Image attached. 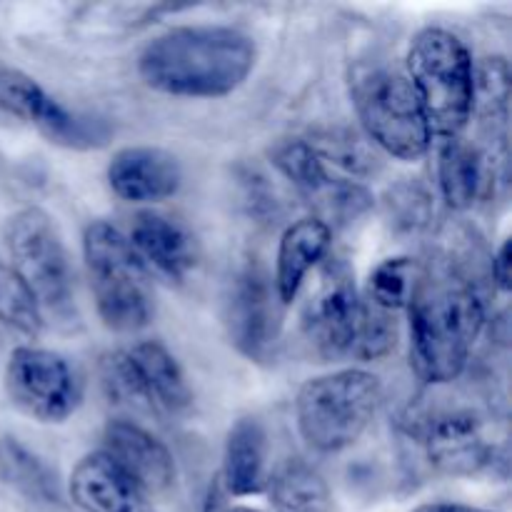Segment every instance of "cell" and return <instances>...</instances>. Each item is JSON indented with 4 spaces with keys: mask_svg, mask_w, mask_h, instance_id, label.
Segmentation results:
<instances>
[{
    "mask_svg": "<svg viewBox=\"0 0 512 512\" xmlns=\"http://www.w3.org/2000/svg\"><path fill=\"white\" fill-rule=\"evenodd\" d=\"M83 260L100 320L113 333H138L155 313L153 278L128 235L95 220L85 228Z\"/></svg>",
    "mask_w": 512,
    "mask_h": 512,
    "instance_id": "277c9868",
    "label": "cell"
},
{
    "mask_svg": "<svg viewBox=\"0 0 512 512\" xmlns=\"http://www.w3.org/2000/svg\"><path fill=\"white\" fill-rule=\"evenodd\" d=\"M108 185L125 203H160L180 190L183 168L168 150L153 145H128L108 163Z\"/></svg>",
    "mask_w": 512,
    "mask_h": 512,
    "instance_id": "9a60e30c",
    "label": "cell"
},
{
    "mask_svg": "<svg viewBox=\"0 0 512 512\" xmlns=\"http://www.w3.org/2000/svg\"><path fill=\"white\" fill-rule=\"evenodd\" d=\"M398 345V320L395 313L375 308L368 300H360V315L358 325H355V338L350 355L363 363L370 360H383Z\"/></svg>",
    "mask_w": 512,
    "mask_h": 512,
    "instance_id": "83f0119b",
    "label": "cell"
},
{
    "mask_svg": "<svg viewBox=\"0 0 512 512\" xmlns=\"http://www.w3.org/2000/svg\"><path fill=\"white\" fill-rule=\"evenodd\" d=\"M128 240L148 270L155 268L160 275L178 283H183L198 265V245L188 228L155 210L135 215Z\"/></svg>",
    "mask_w": 512,
    "mask_h": 512,
    "instance_id": "ac0fdd59",
    "label": "cell"
},
{
    "mask_svg": "<svg viewBox=\"0 0 512 512\" xmlns=\"http://www.w3.org/2000/svg\"><path fill=\"white\" fill-rule=\"evenodd\" d=\"M0 478L30 498H53L55 475L15 438L0 440Z\"/></svg>",
    "mask_w": 512,
    "mask_h": 512,
    "instance_id": "484cf974",
    "label": "cell"
},
{
    "mask_svg": "<svg viewBox=\"0 0 512 512\" xmlns=\"http://www.w3.org/2000/svg\"><path fill=\"white\" fill-rule=\"evenodd\" d=\"M270 163L308 200H313L333 178L320 155L313 150V145L303 138L280 140L275 148H270Z\"/></svg>",
    "mask_w": 512,
    "mask_h": 512,
    "instance_id": "cb8c5ba5",
    "label": "cell"
},
{
    "mask_svg": "<svg viewBox=\"0 0 512 512\" xmlns=\"http://www.w3.org/2000/svg\"><path fill=\"white\" fill-rule=\"evenodd\" d=\"M510 240H503L498 250L493 253V260H490V275H493V285L500 290V293H510Z\"/></svg>",
    "mask_w": 512,
    "mask_h": 512,
    "instance_id": "4dcf8cb0",
    "label": "cell"
},
{
    "mask_svg": "<svg viewBox=\"0 0 512 512\" xmlns=\"http://www.w3.org/2000/svg\"><path fill=\"white\" fill-rule=\"evenodd\" d=\"M0 108L35 125L50 143L70 150L103 148L113 135L105 120L65 108L38 80L13 68L0 70Z\"/></svg>",
    "mask_w": 512,
    "mask_h": 512,
    "instance_id": "7c38bea8",
    "label": "cell"
},
{
    "mask_svg": "<svg viewBox=\"0 0 512 512\" xmlns=\"http://www.w3.org/2000/svg\"><path fill=\"white\" fill-rule=\"evenodd\" d=\"M423 445L430 465L455 478H470L495 463V443L473 410H450L430 420Z\"/></svg>",
    "mask_w": 512,
    "mask_h": 512,
    "instance_id": "4fadbf2b",
    "label": "cell"
},
{
    "mask_svg": "<svg viewBox=\"0 0 512 512\" xmlns=\"http://www.w3.org/2000/svg\"><path fill=\"white\" fill-rule=\"evenodd\" d=\"M10 403L35 423H65L83 403V383L68 358L48 348L20 345L5 363Z\"/></svg>",
    "mask_w": 512,
    "mask_h": 512,
    "instance_id": "ba28073f",
    "label": "cell"
},
{
    "mask_svg": "<svg viewBox=\"0 0 512 512\" xmlns=\"http://www.w3.org/2000/svg\"><path fill=\"white\" fill-rule=\"evenodd\" d=\"M360 293L348 260L325 258L305 295L300 325L315 353L325 360L350 355L360 315Z\"/></svg>",
    "mask_w": 512,
    "mask_h": 512,
    "instance_id": "8fae6325",
    "label": "cell"
},
{
    "mask_svg": "<svg viewBox=\"0 0 512 512\" xmlns=\"http://www.w3.org/2000/svg\"><path fill=\"white\" fill-rule=\"evenodd\" d=\"M413 512H495V510L473 508V505H463V503H428V505H420V508Z\"/></svg>",
    "mask_w": 512,
    "mask_h": 512,
    "instance_id": "1f68e13d",
    "label": "cell"
},
{
    "mask_svg": "<svg viewBox=\"0 0 512 512\" xmlns=\"http://www.w3.org/2000/svg\"><path fill=\"white\" fill-rule=\"evenodd\" d=\"M0 323L15 333L38 338L43 330V310L10 265L0 263Z\"/></svg>",
    "mask_w": 512,
    "mask_h": 512,
    "instance_id": "4316f807",
    "label": "cell"
},
{
    "mask_svg": "<svg viewBox=\"0 0 512 512\" xmlns=\"http://www.w3.org/2000/svg\"><path fill=\"white\" fill-rule=\"evenodd\" d=\"M310 203H315V210H318L315 218H320L328 225L330 220L345 225L363 218L365 213H370L375 205V198L363 183H358V180L335 178L333 175V178L328 180V185H325Z\"/></svg>",
    "mask_w": 512,
    "mask_h": 512,
    "instance_id": "f1b7e54d",
    "label": "cell"
},
{
    "mask_svg": "<svg viewBox=\"0 0 512 512\" xmlns=\"http://www.w3.org/2000/svg\"><path fill=\"white\" fill-rule=\"evenodd\" d=\"M405 65L430 138H460L473 120L475 95V63L463 40L445 28L420 30Z\"/></svg>",
    "mask_w": 512,
    "mask_h": 512,
    "instance_id": "3957f363",
    "label": "cell"
},
{
    "mask_svg": "<svg viewBox=\"0 0 512 512\" xmlns=\"http://www.w3.org/2000/svg\"><path fill=\"white\" fill-rule=\"evenodd\" d=\"M5 248L10 268L28 285L43 315H70L75 268L55 220L40 208L18 210L5 223Z\"/></svg>",
    "mask_w": 512,
    "mask_h": 512,
    "instance_id": "52a82bcc",
    "label": "cell"
},
{
    "mask_svg": "<svg viewBox=\"0 0 512 512\" xmlns=\"http://www.w3.org/2000/svg\"><path fill=\"white\" fill-rule=\"evenodd\" d=\"M268 430L258 418H240L225 438L223 483L235 498H250L268 483Z\"/></svg>",
    "mask_w": 512,
    "mask_h": 512,
    "instance_id": "ffe728a7",
    "label": "cell"
},
{
    "mask_svg": "<svg viewBox=\"0 0 512 512\" xmlns=\"http://www.w3.org/2000/svg\"><path fill=\"white\" fill-rule=\"evenodd\" d=\"M473 118L490 140H505L510 118V63L503 55H488L475 63Z\"/></svg>",
    "mask_w": 512,
    "mask_h": 512,
    "instance_id": "7402d4cb",
    "label": "cell"
},
{
    "mask_svg": "<svg viewBox=\"0 0 512 512\" xmlns=\"http://www.w3.org/2000/svg\"><path fill=\"white\" fill-rule=\"evenodd\" d=\"M283 305L273 278L258 260H245L225 293L223 323L233 348L250 363H270L278 353Z\"/></svg>",
    "mask_w": 512,
    "mask_h": 512,
    "instance_id": "30bf717a",
    "label": "cell"
},
{
    "mask_svg": "<svg viewBox=\"0 0 512 512\" xmlns=\"http://www.w3.org/2000/svg\"><path fill=\"white\" fill-rule=\"evenodd\" d=\"M258 48L230 25H180L150 40L138 58L145 85L173 98H225L253 73Z\"/></svg>",
    "mask_w": 512,
    "mask_h": 512,
    "instance_id": "6da1fadb",
    "label": "cell"
},
{
    "mask_svg": "<svg viewBox=\"0 0 512 512\" xmlns=\"http://www.w3.org/2000/svg\"><path fill=\"white\" fill-rule=\"evenodd\" d=\"M348 85L363 135L380 153L405 163L428 153L433 138L408 75L383 63H358Z\"/></svg>",
    "mask_w": 512,
    "mask_h": 512,
    "instance_id": "8992f818",
    "label": "cell"
},
{
    "mask_svg": "<svg viewBox=\"0 0 512 512\" xmlns=\"http://www.w3.org/2000/svg\"><path fill=\"white\" fill-rule=\"evenodd\" d=\"M383 400L378 375L343 368L310 378L295 398V420L308 448L335 455L353 448L375 420Z\"/></svg>",
    "mask_w": 512,
    "mask_h": 512,
    "instance_id": "5b68a950",
    "label": "cell"
},
{
    "mask_svg": "<svg viewBox=\"0 0 512 512\" xmlns=\"http://www.w3.org/2000/svg\"><path fill=\"white\" fill-rule=\"evenodd\" d=\"M223 512H263V510L250 508V505H235V508H228V510H223Z\"/></svg>",
    "mask_w": 512,
    "mask_h": 512,
    "instance_id": "d6a6232c",
    "label": "cell"
},
{
    "mask_svg": "<svg viewBox=\"0 0 512 512\" xmlns=\"http://www.w3.org/2000/svg\"><path fill=\"white\" fill-rule=\"evenodd\" d=\"M68 490L83 512H153L148 495L100 450L78 460Z\"/></svg>",
    "mask_w": 512,
    "mask_h": 512,
    "instance_id": "e0dca14e",
    "label": "cell"
},
{
    "mask_svg": "<svg viewBox=\"0 0 512 512\" xmlns=\"http://www.w3.org/2000/svg\"><path fill=\"white\" fill-rule=\"evenodd\" d=\"M493 163L478 145L460 138L443 140L438 150V185L450 210H470L488 190Z\"/></svg>",
    "mask_w": 512,
    "mask_h": 512,
    "instance_id": "d6986e66",
    "label": "cell"
},
{
    "mask_svg": "<svg viewBox=\"0 0 512 512\" xmlns=\"http://www.w3.org/2000/svg\"><path fill=\"white\" fill-rule=\"evenodd\" d=\"M265 493L275 512H335L330 485L313 465L298 458L285 460L268 473Z\"/></svg>",
    "mask_w": 512,
    "mask_h": 512,
    "instance_id": "44dd1931",
    "label": "cell"
},
{
    "mask_svg": "<svg viewBox=\"0 0 512 512\" xmlns=\"http://www.w3.org/2000/svg\"><path fill=\"white\" fill-rule=\"evenodd\" d=\"M308 143L323 163L335 165L353 178H373L383 170L380 150L365 135L350 128H325L310 135Z\"/></svg>",
    "mask_w": 512,
    "mask_h": 512,
    "instance_id": "603a6c76",
    "label": "cell"
},
{
    "mask_svg": "<svg viewBox=\"0 0 512 512\" xmlns=\"http://www.w3.org/2000/svg\"><path fill=\"white\" fill-rule=\"evenodd\" d=\"M415 285H418L415 260L408 255H395V258H385L383 263L375 265L368 278L365 300L373 303L375 308L398 315L400 310H408Z\"/></svg>",
    "mask_w": 512,
    "mask_h": 512,
    "instance_id": "d4e9b609",
    "label": "cell"
},
{
    "mask_svg": "<svg viewBox=\"0 0 512 512\" xmlns=\"http://www.w3.org/2000/svg\"><path fill=\"white\" fill-rule=\"evenodd\" d=\"M105 380L120 398L138 400L158 415H185L193 388L175 355L158 340H140L105 360Z\"/></svg>",
    "mask_w": 512,
    "mask_h": 512,
    "instance_id": "9c48e42d",
    "label": "cell"
},
{
    "mask_svg": "<svg viewBox=\"0 0 512 512\" xmlns=\"http://www.w3.org/2000/svg\"><path fill=\"white\" fill-rule=\"evenodd\" d=\"M410 363L428 385H448L465 373L485 328V300L460 270L420 278L408 305Z\"/></svg>",
    "mask_w": 512,
    "mask_h": 512,
    "instance_id": "7a4b0ae2",
    "label": "cell"
},
{
    "mask_svg": "<svg viewBox=\"0 0 512 512\" xmlns=\"http://www.w3.org/2000/svg\"><path fill=\"white\" fill-rule=\"evenodd\" d=\"M333 245V228L315 215L300 218L280 235L275 255L273 285L283 308H290L308 285L310 273L320 268Z\"/></svg>",
    "mask_w": 512,
    "mask_h": 512,
    "instance_id": "2e32d148",
    "label": "cell"
},
{
    "mask_svg": "<svg viewBox=\"0 0 512 512\" xmlns=\"http://www.w3.org/2000/svg\"><path fill=\"white\" fill-rule=\"evenodd\" d=\"M388 218L395 230H405V233H415V230L425 228L433 215V200H430L428 190L418 183H400L390 190L388 200Z\"/></svg>",
    "mask_w": 512,
    "mask_h": 512,
    "instance_id": "f546056e",
    "label": "cell"
},
{
    "mask_svg": "<svg viewBox=\"0 0 512 512\" xmlns=\"http://www.w3.org/2000/svg\"><path fill=\"white\" fill-rule=\"evenodd\" d=\"M100 453L108 455L148 498L175 485L178 465L163 440L130 420H110L103 430Z\"/></svg>",
    "mask_w": 512,
    "mask_h": 512,
    "instance_id": "5bb4252c",
    "label": "cell"
}]
</instances>
